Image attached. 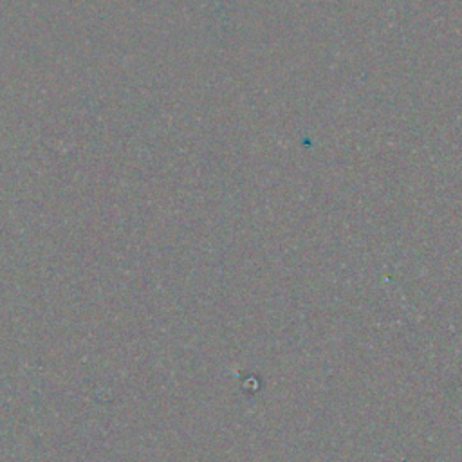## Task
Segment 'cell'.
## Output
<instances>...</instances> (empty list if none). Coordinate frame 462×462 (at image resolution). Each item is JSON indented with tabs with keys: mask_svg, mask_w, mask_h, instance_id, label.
<instances>
[]
</instances>
